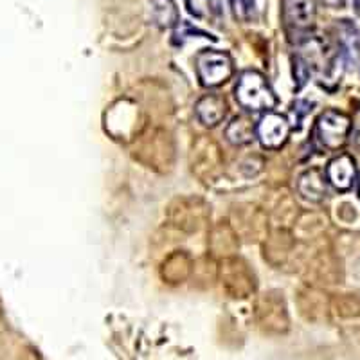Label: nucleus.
<instances>
[{"mask_svg":"<svg viewBox=\"0 0 360 360\" xmlns=\"http://www.w3.org/2000/svg\"><path fill=\"white\" fill-rule=\"evenodd\" d=\"M135 159L155 172H168L175 160V146L168 131L155 128L141 135L139 143L134 150Z\"/></svg>","mask_w":360,"mask_h":360,"instance_id":"1","label":"nucleus"},{"mask_svg":"<svg viewBox=\"0 0 360 360\" xmlns=\"http://www.w3.org/2000/svg\"><path fill=\"white\" fill-rule=\"evenodd\" d=\"M218 278H220L224 292L231 297H249L256 290V276H254L252 269L249 266V263L236 256L221 259Z\"/></svg>","mask_w":360,"mask_h":360,"instance_id":"2","label":"nucleus"},{"mask_svg":"<svg viewBox=\"0 0 360 360\" xmlns=\"http://www.w3.org/2000/svg\"><path fill=\"white\" fill-rule=\"evenodd\" d=\"M209 205L200 197H179L169 204L168 220L182 233H197L207 224Z\"/></svg>","mask_w":360,"mask_h":360,"instance_id":"3","label":"nucleus"},{"mask_svg":"<svg viewBox=\"0 0 360 360\" xmlns=\"http://www.w3.org/2000/svg\"><path fill=\"white\" fill-rule=\"evenodd\" d=\"M191 172L204 182H214L224 169V153L214 139L200 135L189 155Z\"/></svg>","mask_w":360,"mask_h":360,"instance_id":"4","label":"nucleus"},{"mask_svg":"<svg viewBox=\"0 0 360 360\" xmlns=\"http://www.w3.org/2000/svg\"><path fill=\"white\" fill-rule=\"evenodd\" d=\"M238 101L243 107L252 108V110H263V108H272L276 105V98L272 90L269 89L262 74L247 72L243 74L236 89Z\"/></svg>","mask_w":360,"mask_h":360,"instance_id":"5","label":"nucleus"},{"mask_svg":"<svg viewBox=\"0 0 360 360\" xmlns=\"http://www.w3.org/2000/svg\"><path fill=\"white\" fill-rule=\"evenodd\" d=\"M315 0H283L285 29L294 37H304L315 20Z\"/></svg>","mask_w":360,"mask_h":360,"instance_id":"6","label":"nucleus"},{"mask_svg":"<svg viewBox=\"0 0 360 360\" xmlns=\"http://www.w3.org/2000/svg\"><path fill=\"white\" fill-rule=\"evenodd\" d=\"M234 231L238 233V236L245 238L249 242H256V240H262L266 234L269 229V220H266V214L263 213L262 209L256 207V205H238L233 211V224Z\"/></svg>","mask_w":360,"mask_h":360,"instance_id":"7","label":"nucleus"},{"mask_svg":"<svg viewBox=\"0 0 360 360\" xmlns=\"http://www.w3.org/2000/svg\"><path fill=\"white\" fill-rule=\"evenodd\" d=\"M197 70L204 85L214 86L231 78V74H233V62H231V58L225 53L204 51L197 58Z\"/></svg>","mask_w":360,"mask_h":360,"instance_id":"8","label":"nucleus"},{"mask_svg":"<svg viewBox=\"0 0 360 360\" xmlns=\"http://www.w3.org/2000/svg\"><path fill=\"white\" fill-rule=\"evenodd\" d=\"M317 131H319V137L324 146L335 150V148L342 146L344 141H346V135L349 131V119L344 114L330 110L319 119Z\"/></svg>","mask_w":360,"mask_h":360,"instance_id":"9","label":"nucleus"},{"mask_svg":"<svg viewBox=\"0 0 360 360\" xmlns=\"http://www.w3.org/2000/svg\"><path fill=\"white\" fill-rule=\"evenodd\" d=\"M209 245H211V252L220 258H231L240 247L238 242V233L234 231L233 225L229 221H220L211 229V236H209Z\"/></svg>","mask_w":360,"mask_h":360,"instance_id":"10","label":"nucleus"},{"mask_svg":"<svg viewBox=\"0 0 360 360\" xmlns=\"http://www.w3.org/2000/svg\"><path fill=\"white\" fill-rule=\"evenodd\" d=\"M193 272V262L189 258V254L184 250H175L164 259L162 269H160V276L169 285H179L184 283L186 279L191 276Z\"/></svg>","mask_w":360,"mask_h":360,"instance_id":"11","label":"nucleus"},{"mask_svg":"<svg viewBox=\"0 0 360 360\" xmlns=\"http://www.w3.org/2000/svg\"><path fill=\"white\" fill-rule=\"evenodd\" d=\"M288 123L281 115L269 114L266 117H263V121L258 127L259 139L265 146L269 148H278L285 143V139L288 137Z\"/></svg>","mask_w":360,"mask_h":360,"instance_id":"12","label":"nucleus"},{"mask_svg":"<svg viewBox=\"0 0 360 360\" xmlns=\"http://www.w3.org/2000/svg\"><path fill=\"white\" fill-rule=\"evenodd\" d=\"M294 249V240L285 229H278L266 238L265 243V258L272 265H281L290 256Z\"/></svg>","mask_w":360,"mask_h":360,"instance_id":"13","label":"nucleus"},{"mask_svg":"<svg viewBox=\"0 0 360 360\" xmlns=\"http://www.w3.org/2000/svg\"><path fill=\"white\" fill-rule=\"evenodd\" d=\"M225 114H227V103L220 96H205L197 105L198 119L207 127H214L220 123Z\"/></svg>","mask_w":360,"mask_h":360,"instance_id":"14","label":"nucleus"},{"mask_svg":"<svg viewBox=\"0 0 360 360\" xmlns=\"http://www.w3.org/2000/svg\"><path fill=\"white\" fill-rule=\"evenodd\" d=\"M353 179H355V162H353L352 157L342 155L330 164V168H328V180L335 188L348 189L353 184Z\"/></svg>","mask_w":360,"mask_h":360,"instance_id":"15","label":"nucleus"},{"mask_svg":"<svg viewBox=\"0 0 360 360\" xmlns=\"http://www.w3.org/2000/svg\"><path fill=\"white\" fill-rule=\"evenodd\" d=\"M299 193L303 195L307 200L319 202L323 200V197L326 195V184H324L323 175H321L317 169H311V172L304 173L301 179H299Z\"/></svg>","mask_w":360,"mask_h":360,"instance_id":"16","label":"nucleus"},{"mask_svg":"<svg viewBox=\"0 0 360 360\" xmlns=\"http://www.w3.org/2000/svg\"><path fill=\"white\" fill-rule=\"evenodd\" d=\"M152 17L160 27H173L179 24V9L173 0H150Z\"/></svg>","mask_w":360,"mask_h":360,"instance_id":"17","label":"nucleus"},{"mask_svg":"<svg viewBox=\"0 0 360 360\" xmlns=\"http://www.w3.org/2000/svg\"><path fill=\"white\" fill-rule=\"evenodd\" d=\"M225 137L233 144H247L254 137L252 121L247 117H236L225 130Z\"/></svg>","mask_w":360,"mask_h":360,"instance_id":"18","label":"nucleus"},{"mask_svg":"<svg viewBox=\"0 0 360 360\" xmlns=\"http://www.w3.org/2000/svg\"><path fill=\"white\" fill-rule=\"evenodd\" d=\"M231 8L234 11V17L249 22L254 13V0H231Z\"/></svg>","mask_w":360,"mask_h":360,"instance_id":"19","label":"nucleus"},{"mask_svg":"<svg viewBox=\"0 0 360 360\" xmlns=\"http://www.w3.org/2000/svg\"><path fill=\"white\" fill-rule=\"evenodd\" d=\"M359 188H360V186H359Z\"/></svg>","mask_w":360,"mask_h":360,"instance_id":"20","label":"nucleus"}]
</instances>
